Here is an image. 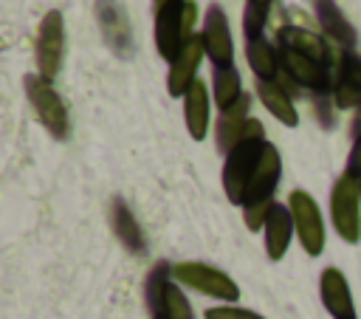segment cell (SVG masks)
Listing matches in <instances>:
<instances>
[{
  "label": "cell",
  "mask_w": 361,
  "mask_h": 319,
  "mask_svg": "<svg viewBox=\"0 0 361 319\" xmlns=\"http://www.w3.org/2000/svg\"><path fill=\"white\" fill-rule=\"evenodd\" d=\"M195 20H197L195 0H175L166 8L155 11V48L164 59L172 62L178 56V51L195 37L192 34Z\"/></svg>",
  "instance_id": "obj_1"
},
{
  "label": "cell",
  "mask_w": 361,
  "mask_h": 319,
  "mask_svg": "<svg viewBox=\"0 0 361 319\" xmlns=\"http://www.w3.org/2000/svg\"><path fill=\"white\" fill-rule=\"evenodd\" d=\"M358 206H361V178L344 169V175L333 183V192H330V217L338 237L347 243H358L361 237Z\"/></svg>",
  "instance_id": "obj_2"
},
{
  "label": "cell",
  "mask_w": 361,
  "mask_h": 319,
  "mask_svg": "<svg viewBox=\"0 0 361 319\" xmlns=\"http://www.w3.org/2000/svg\"><path fill=\"white\" fill-rule=\"evenodd\" d=\"M23 85H25V96H28V102H31V107H34L39 124H42L54 138H59V141L68 138V130H71V124H68V107H65L62 96L54 90V85L45 82L39 73L25 76Z\"/></svg>",
  "instance_id": "obj_3"
},
{
  "label": "cell",
  "mask_w": 361,
  "mask_h": 319,
  "mask_svg": "<svg viewBox=\"0 0 361 319\" xmlns=\"http://www.w3.org/2000/svg\"><path fill=\"white\" fill-rule=\"evenodd\" d=\"M172 277L180 285L195 288V291H200L206 296H214V299H223V302H237L240 299L237 282L226 271H220V268H214L209 263H197V260L178 263V265H172Z\"/></svg>",
  "instance_id": "obj_4"
},
{
  "label": "cell",
  "mask_w": 361,
  "mask_h": 319,
  "mask_svg": "<svg viewBox=\"0 0 361 319\" xmlns=\"http://www.w3.org/2000/svg\"><path fill=\"white\" fill-rule=\"evenodd\" d=\"M262 147H265V138H243L228 155H226V164H223V189H226V198L237 206H243V198H245V186L254 175V167L262 155Z\"/></svg>",
  "instance_id": "obj_5"
},
{
  "label": "cell",
  "mask_w": 361,
  "mask_h": 319,
  "mask_svg": "<svg viewBox=\"0 0 361 319\" xmlns=\"http://www.w3.org/2000/svg\"><path fill=\"white\" fill-rule=\"evenodd\" d=\"M248 107H251V96L243 93L231 107L220 110V119L214 127L220 152L228 155L243 138H265V127L257 119H248Z\"/></svg>",
  "instance_id": "obj_6"
},
{
  "label": "cell",
  "mask_w": 361,
  "mask_h": 319,
  "mask_svg": "<svg viewBox=\"0 0 361 319\" xmlns=\"http://www.w3.org/2000/svg\"><path fill=\"white\" fill-rule=\"evenodd\" d=\"M288 209L293 217V231L302 243V248L310 257H319L324 248V223H322V212L319 203L313 200V195H307L305 189H293L288 198Z\"/></svg>",
  "instance_id": "obj_7"
},
{
  "label": "cell",
  "mask_w": 361,
  "mask_h": 319,
  "mask_svg": "<svg viewBox=\"0 0 361 319\" xmlns=\"http://www.w3.org/2000/svg\"><path fill=\"white\" fill-rule=\"evenodd\" d=\"M62 54H65V23H62V11L51 8L45 11L37 28V71L45 82H51L59 73Z\"/></svg>",
  "instance_id": "obj_8"
},
{
  "label": "cell",
  "mask_w": 361,
  "mask_h": 319,
  "mask_svg": "<svg viewBox=\"0 0 361 319\" xmlns=\"http://www.w3.org/2000/svg\"><path fill=\"white\" fill-rule=\"evenodd\" d=\"M279 71L293 85H299L302 90H310L316 96L333 93V73H330V68L324 62L313 59V56H305V54L279 48Z\"/></svg>",
  "instance_id": "obj_9"
},
{
  "label": "cell",
  "mask_w": 361,
  "mask_h": 319,
  "mask_svg": "<svg viewBox=\"0 0 361 319\" xmlns=\"http://www.w3.org/2000/svg\"><path fill=\"white\" fill-rule=\"evenodd\" d=\"M279 175H282V158H279V150L274 144L265 141L262 147V155L254 167V175L245 186V198H243V206H254V203H268L274 200V189L279 183Z\"/></svg>",
  "instance_id": "obj_10"
},
{
  "label": "cell",
  "mask_w": 361,
  "mask_h": 319,
  "mask_svg": "<svg viewBox=\"0 0 361 319\" xmlns=\"http://www.w3.org/2000/svg\"><path fill=\"white\" fill-rule=\"evenodd\" d=\"M203 45H206V54H209L214 68H228L231 65V59H234L231 31H228L226 11L217 3H212L206 8V17H203Z\"/></svg>",
  "instance_id": "obj_11"
},
{
  "label": "cell",
  "mask_w": 361,
  "mask_h": 319,
  "mask_svg": "<svg viewBox=\"0 0 361 319\" xmlns=\"http://www.w3.org/2000/svg\"><path fill=\"white\" fill-rule=\"evenodd\" d=\"M206 54V45H203V34H195L180 51L178 56L169 62V76H166V90L169 96H186V90L192 88V82L197 79V65Z\"/></svg>",
  "instance_id": "obj_12"
},
{
  "label": "cell",
  "mask_w": 361,
  "mask_h": 319,
  "mask_svg": "<svg viewBox=\"0 0 361 319\" xmlns=\"http://www.w3.org/2000/svg\"><path fill=\"white\" fill-rule=\"evenodd\" d=\"M333 99L336 107H358L361 104V56L353 51H341L333 73Z\"/></svg>",
  "instance_id": "obj_13"
},
{
  "label": "cell",
  "mask_w": 361,
  "mask_h": 319,
  "mask_svg": "<svg viewBox=\"0 0 361 319\" xmlns=\"http://www.w3.org/2000/svg\"><path fill=\"white\" fill-rule=\"evenodd\" d=\"M96 20H99V28H102L107 45L118 56H130L133 34H130V23H127L124 8L116 0H96Z\"/></svg>",
  "instance_id": "obj_14"
},
{
  "label": "cell",
  "mask_w": 361,
  "mask_h": 319,
  "mask_svg": "<svg viewBox=\"0 0 361 319\" xmlns=\"http://www.w3.org/2000/svg\"><path fill=\"white\" fill-rule=\"evenodd\" d=\"M319 291H322V305L327 308V313L333 319H355L350 285H347V279H344V274L338 268H324L322 271Z\"/></svg>",
  "instance_id": "obj_15"
},
{
  "label": "cell",
  "mask_w": 361,
  "mask_h": 319,
  "mask_svg": "<svg viewBox=\"0 0 361 319\" xmlns=\"http://www.w3.org/2000/svg\"><path fill=\"white\" fill-rule=\"evenodd\" d=\"M313 8H316V20H319L322 31L327 34V40H333L338 48L350 51L355 45V28L350 25V20L338 8V3L336 0H313Z\"/></svg>",
  "instance_id": "obj_16"
},
{
  "label": "cell",
  "mask_w": 361,
  "mask_h": 319,
  "mask_svg": "<svg viewBox=\"0 0 361 319\" xmlns=\"http://www.w3.org/2000/svg\"><path fill=\"white\" fill-rule=\"evenodd\" d=\"M276 42H279V48H288V51H296V54H305V56H313V59L330 65V48L316 31H307L299 25H279Z\"/></svg>",
  "instance_id": "obj_17"
},
{
  "label": "cell",
  "mask_w": 361,
  "mask_h": 319,
  "mask_svg": "<svg viewBox=\"0 0 361 319\" xmlns=\"http://www.w3.org/2000/svg\"><path fill=\"white\" fill-rule=\"evenodd\" d=\"M110 226H113V234L118 237V243L127 251H133V254H144L147 251V240L141 234V226H138L135 215L130 212V206L121 198L110 200Z\"/></svg>",
  "instance_id": "obj_18"
},
{
  "label": "cell",
  "mask_w": 361,
  "mask_h": 319,
  "mask_svg": "<svg viewBox=\"0 0 361 319\" xmlns=\"http://www.w3.org/2000/svg\"><path fill=\"white\" fill-rule=\"evenodd\" d=\"M265 231V251L271 260H282L288 246H290V234H293V217L290 209L282 203H274L268 212V220L262 226Z\"/></svg>",
  "instance_id": "obj_19"
},
{
  "label": "cell",
  "mask_w": 361,
  "mask_h": 319,
  "mask_svg": "<svg viewBox=\"0 0 361 319\" xmlns=\"http://www.w3.org/2000/svg\"><path fill=\"white\" fill-rule=\"evenodd\" d=\"M183 116H186L189 136L195 141H203V136L209 130V90L200 79H195L183 96Z\"/></svg>",
  "instance_id": "obj_20"
},
{
  "label": "cell",
  "mask_w": 361,
  "mask_h": 319,
  "mask_svg": "<svg viewBox=\"0 0 361 319\" xmlns=\"http://www.w3.org/2000/svg\"><path fill=\"white\" fill-rule=\"evenodd\" d=\"M257 93H259V102L265 104V110L279 119L285 127H296L299 124V113L293 107V96L274 79V82H257Z\"/></svg>",
  "instance_id": "obj_21"
},
{
  "label": "cell",
  "mask_w": 361,
  "mask_h": 319,
  "mask_svg": "<svg viewBox=\"0 0 361 319\" xmlns=\"http://www.w3.org/2000/svg\"><path fill=\"white\" fill-rule=\"evenodd\" d=\"M245 59L257 76V82H274L279 76V51L265 40H245Z\"/></svg>",
  "instance_id": "obj_22"
},
{
  "label": "cell",
  "mask_w": 361,
  "mask_h": 319,
  "mask_svg": "<svg viewBox=\"0 0 361 319\" xmlns=\"http://www.w3.org/2000/svg\"><path fill=\"white\" fill-rule=\"evenodd\" d=\"M243 96V85H240V71L234 65L228 68H214V104L220 110L231 107L237 99Z\"/></svg>",
  "instance_id": "obj_23"
},
{
  "label": "cell",
  "mask_w": 361,
  "mask_h": 319,
  "mask_svg": "<svg viewBox=\"0 0 361 319\" xmlns=\"http://www.w3.org/2000/svg\"><path fill=\"white\" fill-rule=\"evenodd\" d=\"M172 277V265L169 263H158V265H152V271H149V277H147V285H144V296H147V308H149V313H158L161 311V305H164V294H166V288H169V279Z\"/></svg>",
  "instance_id": "obj_24"
},
{
  "label": "cell",
  "mask_w": 361,
  "mask_h": 319,
  "mask_svg": "<svg viewBox=\"0 0 361 319\" xmlns=\"http://www.w3.org/2000/svg\"><path fill=\"white\" fill-rule=\"evenodd\" d=\"M271 6H274V0H245V11H243L245 40H259L262 37V28L268 23Z\"/></svg>",
  "instance_id": "obj_25"
},
{
  "label": "cell",
  "mask_w": 361,
  "mask_h": 319,
  "mask_svg": "<svg viewBox=\"0 0 361 319\" xmlns=\"http://www.w3.org/2000/svg\"><path fill=\"white\" fill-rule=\"evenodd\" d=\"M158 313L166 316V319H195L189 299H186L183 291H180L178 285H172V282H169V288H166V294H164V305H161ZM152 316H155V313H152Z\"/></svg>",
  "instance_id": "obj_26"
},
{
  "label": "cell",
  "mask_w": 361,
  "mask_h": 319,
  "mask_svg": "<svg viewBox=\"0 0 361 319\" xmlns=\"http://www.w3.org/2000/svg\"><path fill=\"white\" fill-rule=\"evenodd\" d=\"M206 319H265L254 311H245V308H234V305H220V308H209L206 311Z\"/></svg>",
  "instance_id": "obj_27"
},
{
  "label": "cell",
  "mask_w": 361,
  "mask_h": 319,
  "mask_svg": "<svg viewBox=\"0 0 361 319\" xmlns=\"http://www.w3.org/2000/svg\"><path fill=\"white\" fill-rule=\"evenodd\" d=\"M347 172H353L355 178H361V136L355 138L353 150H350V158H347Z\"/></svg>",
  "instance_id": "obj_28"
},
{
  "label": "cell",
  "mask_w": 361,
  "mask_h": 319,
  "mask_svg": "<svg viewBox=\"0 0 361 319\" xmlns=\"http://www.w3.org/2000/svg\"><path fill=\"white\" fill-rule=\"evenodd\" d=\"M316 110H319L322 124L330 127V124H333V113H330V107H327V96H316Z\"/></svg>",
  "instance_id": "obj_29"
},
{
  "label": "cell",
  "mask_w": 361,
  "mask_h": 319,
  "mask_svg": "<svg viewBox=\"0 0 361 319\" xmlns=\"http://www.w3.org/2000/svg\"><path fill=\"white\" fill-rule=\"evenodd\" d=\"M350 136H353V141L361 136V104L355 107V116H353V124H350Z\"/></svg>",
  "instance_id": "obj_30"
},
{
  "label": "cell",
  "mask_w": 361,
  "mask_h": 319,
  "mask_svg": "<svg viewBox=\"0 0 361 319\" xmlns=\"http://www.w3.org/2000/svg\"><path fill=\"white\" fill-rule=\"evenodd\" d=\"M169 3H175V0H152V8H155V11H161V8H166Z\"/></svg>",
  "instance_id": "obj_31"
},
{
  "label": "cell",
  "mask_w": 361,
  "mask_h": 319,
  "mask_svg": "<svg viewBox=\"0 0 361 319\" xmlns=\"http://www.w3.org/2000/svg\"><path fill=\"white\" fill-rule=\"evenodd\" d=\"M152 319H166V316H161V313H155V316H152Z\"/></svg>",
  "instance_id": "obj_32"
}]
</instances>
